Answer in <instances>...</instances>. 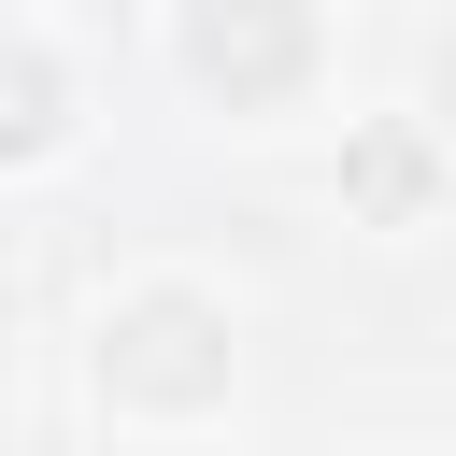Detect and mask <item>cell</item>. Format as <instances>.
Returning a JSON list of instances; mask_svg holds the SVG:
<instances>
[{"instance_id":"cell-3","label":"cell","mask_w":456,"mask_h":456,"mask_svg":"<svg viewBox=\"0 0 456 456\" xmlns=\"http://www.w3.org/2000/svg\"><path fill=\"white\" fill-rule=\"evenodd\" d=\"M71 142V57L43 28H0V157H57Z\"/></svg>"},{"instance_id":"cell-2","label":"cell","mask_w":456,"mask_h":456,"mask_svg":"<svg viewBox=\"0 0 456 456\" xmlns=\"http://www.w3.org/2000/svg\"><path fill=\"white\" fill-rule=\"evenodd\" d=\"M185 71L228 114H285L328 71V28H314V0H185Z\"/></svg>"},{"instance_id":"cell-1","label":"cell","mask_w":456,"mask_h":456,"mask_svg":"<svg viewBox=\"0 0 456 456\" xmlns=\"http://www.w3.org/2000/svg\"><path fill=\"white\" fill-rule=\"evenodd\" d=\"M100 385H114L128 413H214V399H228V314H214L200 285H142V299H114V328H100Z\"/></svg>"},{"instance_id":"cell-4","label":"cell","mask_w":456,"mask_h":456,"mask_svg":"<svg viewBox=\"0 0 456 456\" xmlns=\"http://www.w3.org/2000/svg\"><path fill=\"white\" fill-rule=\"evenodd\" d=\"M342 185H356L385 228H413V214H428V185H442V171H428V128H413V114H385V128L342 157Z\"/></svg>"}]
</instances>
